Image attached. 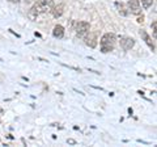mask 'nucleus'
<instances>
[{"label": "nucleus", "instance_id": "f257e3e1", "mask_svg": "<svg viewBox=\"0 0 157 147\" xmlns=\"http://www.w3.org/2000/svg\"><path fill=\"white\" fill-rule=\"evenodd\" d=\"M52 7H54L52 0H38V2L32 7L30 12H29V17H30L32 20H36L38 14L50 12L52 9Z\"/></svg>", "mask_w": 157, "mask_h": 147}, {"label": "nucleus", "instance_id": "f03ea898", "mask_svg": "<svg viewBox=\"0 0 157 147\" xmlns=\"http://www.w3.org/2000/svg\"><path fill=\"white\" fill-rule=\"evenodd\" d=\"M115 34L114 33H105L104 36H102L101 41H100V45H101V51L106 54V53H110L113 51V49H114V45H115Z\"/></svg>", "mask_w": 157, "mask_h": 147}, {"label": "nucleus", "instance_id": "7ed1b4c3", "mask_svg": "<svg viewBox=\"0 0 157 147\" xmlns=\"http://www.w3.org/2000/svg\"><path fill=\"white\" fill-rule=\"evenodd\" d=\"M89 29H90V25H89V22H86V21H80V22H77L76 24V34L78 37H85L88 33H89Z\"/></svg>", "mask_w": 157, "mask_h": 147}, {"label": "nucleus", "instance_id": "20e7f679", "mask_svg": "<svg viewBox=\"0 0 157 147\" xmlns=\"http://www.w3.org/2000/svg\"><path fill=\"white\" fill-rule=\"evenodd\" d=\"M127 7H128V11L132 14H140V12H141L139 0H128V3H127Z\"/></svg>", "mask_w": 157, "mask_h": 147}, {"label": "nucleus", "instance_id": "39448f33", "mask_svg": "<svg viewBox=\"0 0 157 147\" xmlns=\"http://www.w3.org/2000/svg\"><path fill=\"white\" fill-rule=\"evenodd\" d=\"M135 45V40L131 37H122L121 38V46L123 50H130Z\"/></svg>", "mask_w": 157, "mask_h": 147}, {"label": "nucleus", "instance_id": "423d86ee", "mask_svg": "<svg viewBox=\"0 0 157 147\" xmlns=\"http://www.w3.org/2000/svg\"><path fill=\"white\" fill-rule=\"evenodd\" d=\"M140 36L143 37V40L145 41L147 45L149 46L151 50H152V51H155V49H156V47H155V43L152 42V38L148 36V34H147V32H145V30H140Z\"/></svg>", "mask_w": 157, "mask_h": 147}, {"label": "nucleus", "instance_id": "0eeeda50", "mask_svg": "<svg viewBox=\"0 0 157 147\" xmlns=\"http://www.w3.org/2000/svg\"><path fill=\"white\" fill-rule=\"evenodd\" d=\"M52 36L55 38H63L64 37V28L62 25H56L52 30Z\"/></svg>", "mask_w": 157, "mask_h": 147}, {"label": "nucleus", "instance_id": "6e6552de", "mask_svg": "<svg viewBox=\"0 0 157 147\" xmlns=\"http://www.w3.org/2000/svg\"><path fill=\"white\" fill-rule=\"evenodd\" d=\"M85 43L89 47H96V45H97V37H96V34H89V36L85 38Z\"/></svg>", "mask_w": 157, "mask_h": 147}, {"label": "nucleus", "instance_id": "1a4fd4ad", "mask_svg": "<svg viewBox=\"0 0 157 147\" xmlns=\"http://www.w3.org/2000/svg\"><path fill=\"white\" fill-rule=\"evenodd\" d=\"M63 8H64V6L63 4H59V6H54L52 7V14H54V17H60L62 14H63Z\"/></svg>", "mask_w": 157, "mask_h": 147}, {"label": "nucleus", "instance_id": "9d476101", "mask_svg": "<svg viewBox=\"0 0 157 147\" xmlns=\"http://www.w3.org/2000/svg\"><path fill=\"white\" fill-rule=\"evenodd\" d=\"M115 6H117V8H118V12H119L122 16H127V14H128V11H126V7H124L122 3L117 2V3H115Z\"/></svg>", "mask_w": 157, "mask_h": 147}, {"label": "nucleus", "instance_id": "9b49d317", "mask_svg": "<svg viewBox=\"0 0 157 147\" xmlns=\"http://www.w3.org/2000/svg\"><path fill=\"white\" fill-rule=\"evenodd\" d=\"M141 3H143V7L147 9V8H149L152 4H153V0H141Z\"/></svg>", "mask_w": 157, "mask_h": 147}, {"label": "nucleus", "instance_id": "f8f14e48", "mask_svg": "<svg viewBox=\"0 0 157 147\" xmlns=\"http://www.w3.org/2000/svg\"><path fill=\"white\" fill-rule=\"evenodd\" d=\"M151 28H152V30H153V36H155V38H156V36H157V30H156V28H157V22H156V21L152 22Z\"/></svg>", "mask_w": 157, "mask_h": 147}, {"label": "nucleus", "instance_id": "ddd939ff", "mask_svg": "<svg viewBox=\"0 0 157 147\" xmlns=\"http://www.w3.org/2000/svg\"><path fill=\"white\" fill-rule=\"evenodd\" d=\"M89 72H93V74H96V75H101V72L100 71H96V70H92V68H86Z\"/></svg>", "mask_w": 157, "mask_h": 147}, {"label": "nucleus", "instance_id": "4468645a", "mask_svg": "<svg viewBox=\"0 0 157 147\" xmlns=\"http://www.w3.org/2000/svg\"><path fill=\"white\" fill-rule=\"evenodd\" d=\"M67 143L68 145H76V141L75 139H67Z\"/></svg>", "mask_w": 157, "mask_h": 147}, {"label": "nucleus", "instance_id": "2eb2a0df", "mask_svg": "<svg viewBox=\"0 0 157 147\" xmlns=\"http://www.w3.org/2000/svg\"><path fill=\"white\" fill-rule=\"evenodd\" d=\"M8 30H9V32H11L12 34H14V36H16L17 38H20V37H21V36H20V34H17V33H16V32H14V30H12V29H8Z\"/></svg>", "mask_w": 157, "mask_h": 147}, {"label": "nucleus", "instance_id": "dca6fc26", "mask_svg": "<svg viewBox=\"0 0 157 147\" xmlns=\"http://www.w3.org/2000/svg\"><path fill=\"white\" fill-rule=\"evenodd\" d=\"M139 143H145V145H151V142H147V141H143V139H137Z\"/></svg>", "mask_w": 157, "mask_h": 147}, {"label": "nucleus", "instance_id": "f3484780", "mask_svg": "<svg viewBox=\"0 0 157 147\" xmlns=\"http://www.w3.org/2000/svg\"><path fill=\"white\" fill-rule=\"evenodd\" d=\"M143 21H144V16H141V17L137 18V22H143Z\"/></svg>", "mask_w": 157, "mask_h": 147}, {"label": "nucleus", "instance_id": "a211bd4d", "mask_svg": "<svg viewBox=\"0 0 157 147\" xmlns=\"http://www.w3.org/2000/svg\"><path fill=\"white\" fill-rule=\"evenodd\" d=\"M92 88H94V89H100V91H104V88H101V87H96V85H92Z\"/></svg>", "mask_w": 157, "mask_h": 147}, {"label": "nucleus", "instance_id": "6ab92c4d", "mask_svg": "<svg viewBox=\"0 0 157 147\" xmlns=\"http://www.w3.org/2000/svg\"><path fill=\"white\" fill-rule=\"evenodd\" d=\"M128 113H130V116H132V113H134V110H132V108H128Z\"/></svg>", "mask_w": 157, "mask_h": 147}, {"label": "nucleus", "instance_id": "aec40b11", "mask_svg": "<svg viewBox=\"0 0 157 147\" xmlns=\"http://www.w3.org/2000/svg\"><path fill=\"white\" fill-rule=\"evenodd\" d=\"M34 34H36V37H39V38H41V37H42V34H41V33H37V32H36V33H34Z\"/></svg>", "mask_w": 157, "mask_h": 147}, {"label": "nucleus", "instance_id": "412c9836", "mask_svg": "<svg viewBox=\"0 0 157 147\" xmlns=\"http://www.w3.org/2000/svg\"><path fill=\"white\" fill-rule=\"evenodd\" d=\"M0 62H3V59H2V58H0Z\"/></svg>", "mask_w": 157, "mask_h": 147}, {"label": "nucleus", "instance_id": "4be33fe9", "mask_svg": "<svg viewBox=\"0 0 157 147\" xmlns=\"http://www.w3.org/2000/svg\"><path fill=\"white\" fill-rule=\"evenodd\" d=\"M13 2H18V0H13Z\"/></svg>", "mask_w": 157, "mask_h": 147}]
</instances>
